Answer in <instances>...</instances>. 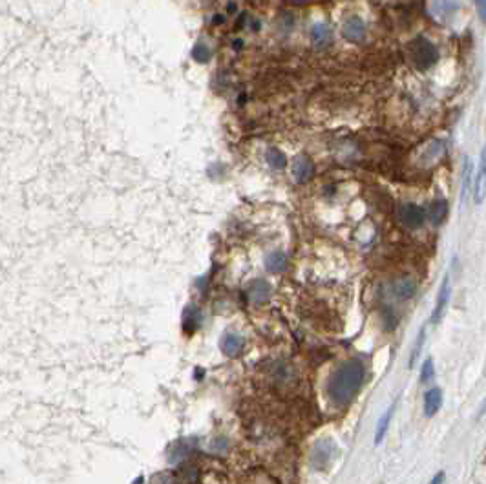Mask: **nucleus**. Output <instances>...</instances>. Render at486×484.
I'll list each match as a JSON object with an SVG mask.
<instances>
[{
  "mask_svg": "<svg viewBox=\"0 0 486 484\" xmlns=\"http://www.w3.org/2000/svg\"><path fill=\"white\" fill-rule=\"evenodd\" d=\"M366 367L361 360H345L337 367L328 384V395L335 406H345L361 391Z\"/></svg>",
  "mask_w": 486,
  "mask_h": 484,
  "instance_id": "nucleus-1",
  "label": "nucleus"
},
{
  "mask_svg": "<svg viewBox=\"0 0 486 484\" xmlns=\"http://www.w3.org/2000/svg\"><path fill=\"white\" fill-rule=\"evenodd\" d=\"M406 53L410 57L411 64L421 71H428L432 66L437 64L439 60L437 46L422 35L411 38L406 46Z\"/></svg>",
  "mask_w": 486,
  "mask_h": 484,
  "instance_id": "nucleus-2",
  "label": "nucleus"
},
{
  "mask_svg": "<svg viewBox=\"0 0 486 484\" xmlns=\"http://www.w3.org/2000/svg\"><path fill=\"white\" fill-rule=\"evenodd\" d=\"M397 218L406 229H421L426 221V210L413 203H404L397 210Z\"/></svg>",
  "mask_w": 486,
  "mask_h": 484,
  "instance_id": "nucleus-3",
  "label": "nucleus"
},
{
  "mask_svg": "<svg viewBox=\"0 0 486 484\" xmlns=\"http://www.w3.org/2000/svg\"><path fill=\"white\" fill-rule=\"evenodd\" d=\"M459 10H461L459 0H432V4H430L432 15L441 22L452 21V19L457 15V11Z\"/></svg>",
  "mask_w": 486,
  "mask_h": 484,
  "instance_id": "nucleus-4",
  "label": "nucleus"
},
{
  "mask_svg": "<svg viewBox=\"0 0 486 484\" xmlns=\"http://www.w3.org/2000/svg\"><path fill=\"white\" fill-rule=\"evenodd\" d=\"M342 35L350 43H361L366 37V24H364L361 16H350L342 26Z\"/></svg>",
  "mask_w": 486,
  "mask_h": 484,
  "instance_id": "nucleus-5",
  "label": "nucleus"
},
{
  "mask_svg": "<svg viewBox=\"0 0 486 484\" xmlns=\"http://www.w3.org/2000/svg\"><path fill=\"white\" fill-rule=\"evenodd\" d=\"M391 293L397 300H410L413 298V294L417 293V282L411 278H399L397 282L391 285Z\"/></svg>",
  "mask_w": 486,
  "mask_h": 484,
  "instance_id": "nucleus-6",
  "label": "nucleus"
},
{
  "mask_svg": "<svg viewBox=\"0 0 486 484\" xmlns=\"http://www.w3.org/2000/svg\"><path fill=\"white\" fill-rule=\"evenodd\" d=\"M313 170H315V167H313L311 159L306 158V156H300L293 163V178H295L296 183H306L313 176Z\"/></svg>",
  "mask_w": 486,
  "mask_h": 484,
  "instance_id": "nucleus-7",
  "label": "nucleus"
},
{
  "mask_svg": "<svg viewBox=\"0 0 486 484\" xmlns=\"http://www.w3.org/2000/svg\"><path fill=\"white\" fill-rule=\"evenodd\" d=\"M443 406V393L439 387H433L424 395V413L426 417H433Z\"/></svg>",
  "mask_w": 486,
  "mask_h": 484,
  "instance_id": "nucleus-8",
  "label": "nucleus"
},
{
  "mask_svg": "<svg viewBox=\"0 0 486 484\" xmlns=\"http://www.w3.org/2000/svg\"><path fill=\"white\" fill-rule=\"evenodd\" d=\"M241 346H243L241 338L238 337V335H234V332H227V335H223L221 343H219V348H221L223 354H227V356H236V354L241 351Z\"/></svg>",
  "mask_w": 486,
  "mask_h": 484,
  "instance_id": "nucleus-9",
  "label": "nucleus"
},
{
  "mask_svg": "<svg viewBox=\"0 0 486 484\" xmlns=\"http://www.w3.org/2000/svg\"><path fill=\"white\" fill-rule=\"evenodd\" d=\"M448 294H450V278L446 276L443 280V285H441V291H439V298H437V305H435V313H433L432 322L437 324L441 320V316L444 313V307L448 304Z\"/></svg>",
  "mask_w": 486,
  "mask_h": 484,
  "instance_id": "nucleus-10",
  "label": "nucleus"
},
{
  "mask_svg": "<svg viewBox=\"0 0 486 484\" xmlns=\"http://www.w3.org/2000/svg\"><path fill=\"white\" fill-rule=\"evenodd\" d=\"M247 294H249L251 302H254V304H262V302H265V300L269 298L271 289H269V285L263 282V280H258V282H254L251 287H249Z\"/></svg>",
  "mask_w": 486,
  "mask_h": 484,
  "instance_id": "nucleus-11",
  "label": "nucleus"
},
{
  "mask_svg": "<svg viewBox=\"0 0 486 484\" xmlns=\"http://www.w3.org/2000/svg\"><path fill=\"white\" fill-rule=\"evenodd\" d=\"M331 27L326 26V24H315L311 27V40L315 43V46H326V44L331 43Z\"/></svg>",
  "mask_w": 486,
  "mask_h": 484,
  "instance_id": "nucleus-12",
  "label": "nucleus"
},
{
  "mask_svg": "<svg viewBox=\"0 0 486 484\" xmlns=\"http://www.w3.org/2000/svg\"><path fill=\"white\" fill-rule=\"evenodd\" d=\"M485 180H486V161H485V152L481 154V165H479V172L476 178V199L483 202L485 197Z\"/></svg>",
  "mask_w": 486,
  "mask_h": 484,
  "instance_id": "nucleus-13",
  "label": "nucleus"
},
{
  "mask_svg": "<svg viewBox=\"0 0 486 484\" xmlns=\"http://www.w3.org/2000/svg\"><path fill=\"white\" fill-rule=\"evenodd\" d=\"M265 265H267V269L271 272H282L285 271V267H287V258H285L284 252H273L271 256H267Z\"/></svg>",
  "mask_w": 486,
  "mask_h": 484,
  "instance_id": "nucleus-14",
  "label": "nucleus"
},
{
  "mask_svg": "<svg viewBox=\"0 0 486 484\" xmlns=\"http://www.w3.org/2000/svg\"><path fill=\"white\" fill-rule=\"evenodd\" d=\"M430 216H432V221L435 225H441L448 216V203L439 199L432 205V210H430Z\"/></svg>",
  "mask_w": 486,
  "mask_h": 484,
  "instance_id": "nucleus-15",
  "label": "nucleus"
},
{
  "mask_svg": "<svg viewBox=\"0 0 486 484\" xmlns=\"http://www.w3.org/2000/svg\"><path fill=\"white\" fill-rule=\"evenodd\" d=\"M393 409H395V404L388 409V411H386V413H384V417L380 419V422H378L377 435H375V442H377V444H380V442H382L384 433H386V430H388L389 420H391V415H393Z\"/></svg>",
  "mask_w": 486,
  "mask_h": 484,
  "instance_id": "nucleus-16",
  "label": "nucleus"
},
{
  "mask_svg": "<svg viewBox=\"0 0 486 484\" xmlns=\"http://www.w3.org/2000/svg\"><path fill=\"white\" fill-rule=\"evenodd\" d=\"M267 161H269V165H271V167L276 170L285 169V163H287V159H285L284 154L280 152V150H276V148H271V150H269Z\"/></svg>",
  "mask_w": 486,
  "mask_h": 484,
  "instance_id": "nucleus-17",
  "label": "nucleus"
},
{
  "mask_svg": "<svg viewBox=\"0 0 486 484\" xmlns=\"http://www.w3.org/2000/svg\"><path fill=\"white\" fill-rule=\"evenodd\" d=\"M472 172H474V165L468 158L465 161V169H463V196H466V192L470 191V180Z\"/></svg>",
  "mask_w": 486,
  "mask_h": 484,
  "instance_id": "nucleus-18",
  "label": "nucleus"
},
{
  "mask_svg": "<svg viewBox=\"0 0 486 484\" xmlns=\"http://www.w3.org/2000/svg\"><path fill=\"white\" fill-rule=\"evenodd\" d=\"M208 57H210V49H208L203 43L197 44L196 48H194V59L199 60V62H205Z\"/></svg>",
  "mask_w": 486,
  "mask_h": 484,
  "instance_id": "nucleus-19",
  "label": "nucleus"
},
{
  "mask_svg": "<svg viewBox=\"0 0 486 484\" xmlns=\"http://www.w3.org/2000/svg\"><path fill=\"white\" fill-rule=\"evenodd\" d=\"M433 376V362L432 360H426L424 365H422V373H421V382H428Z\"/></svg>",
  "mask_w": 486,
  "mask_h": 484,
  "instance_id": "nucleus-20",
  "label": "nucleus"
},
{
  "mask_svg": "<svg viewBox=\"0 0 486 484\" xmlns=\"http://www.w3.org/2000/svg\"><path fill=\"white\" fill-rule=\"evenodd\" d=\"M477 4V11H479V16H481V21H485V13H486V0H474Z\"/></svg>",
  "mask_w": 486,
  "mask_h": 484,
  "instance_id": "nucleus-21",
  "label": "nucleus"
},
{
  "mask_svg": "<svg viewBox=\"0 0 486 484\" xmlns=\"http://www.w3.org/2000/svg\"><path fill=\"white\" fill-rule=\"evenodd\" d=\"M443 479H444V475H443V474H439L437 477H435V479H433L430 484H441V483H443Z\"/></svg>",
  "mask_w": 486,
  "mask_h": 484,
  "instance_id": "nucleus-22",
  "label": "nucleus"
}]
</instances>
